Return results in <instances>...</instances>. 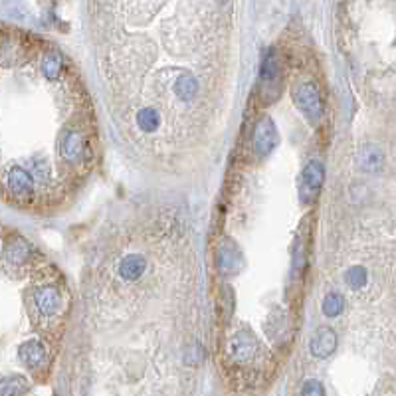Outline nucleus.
<instances>
[{"label":"nucleus","mask_w":396,"mask_h":396,"mask_svg":"<svg viewBox=\"0 0 396 396\" xmlns=\"http://www.w3.org/2000/svg\"><path fill=\"white\" fill-rule=\"evenodd\" d=\"M89 153V141L80 127H68L58 137V155L68 165H82Z\"/></svg>","instance_id":"obj_1"},{"label":"nucleus","mask_w":396,"mask_h":396,"mask_svg":"<svg viewBox=\"0 0 396 396\" xmlns=\"http://www.w3.org/2000/svg\"><path fill=\"white\" fill-rule=\"evenodd\" d=\"M292 97L293 104L297 105V109H299L311 123H319V121H321V117H323L325 113V105L323 99H321V94H319V89H317L315 85L309 84V82L297 84L293 87Z\"/></svg>","instance_id":"obj_2"},{"label":"nucleus","mask_w":396,"mask_h":396,"mask_svg":"<svg viewBox=\"0 0 396 396\" xmlns=\"http://www.w3.org/2000/svg\"><path fill=\"white\" fill-rule=\"evenodd\" d=\"M228 354L236 365H250L258 357V341L248 333L236 335L230 339Z\"/></svg>","instance_id":"obj_3"},{"label":"nucleus","mask_w":396,"mask_h":396,"mask_svg":"<svg viewBox=\"0 0 396 396\" xmlns=\"http://www.w3.org/2000/svg\"><path fill=\"white\" fill-rule=\"evenodd\" d=\"M252 143H254V151L258 156H266L268 153H271V149L278 143V131H276V125L270 117H264L258 121V125L254 129Z\"/></svg>","instance_id":"obj_4"},{"label":"nucleus","mask_w":396,"mask_h":396,"mask_svg":"<svg viewBox=\"0 0 396 396\" xmlns=\"http://www.w3.org/2000/svg\"><path fill=\"white\" fill-rule=\"evenodd\" d=\"M34 305L42 317H52L62 307V293L54 285H42L34 292Z\"/></svg>","instance_id":"obj_5"},{"label":"nucleus","mask_w":396,"mask_h":396,"mask_svg":"<svg viewBox=\"0 0 396 396\" xmlns=\"http://www.w3.org/2000/svg\"><path fill=\"white\" fill-rule=\"evenodd\" d=\"M18 359L28 369H40L46 363V347L38 339H28L18 347Z\"/></svg>","instance_id":"obj_6"},{"label":"nucleus","mask_w":396,"mask_h":396,"mask_svg":"<svg viewBox=\"0 0 396 396\" xmlns=\"http://www.w3.org/2000/svg\"><path fill=\"white\" fill-rule=\"evenodd\" d=\"M311 353L319 359H327L337 349V335L331 327H319L311 339Z\"/></svg>","instance_id":"obj_7"},{"label":"nucleus","mask_w":396,"mask_h":396,"mask_svg":"<svg viewBox=\"0 0 396 396\" xmlns=\"http://www.w3.org/2000/svg\"><path fill=\"white\" fill-rule=\"evenodd\" d=\"M323 177H325V167L321 161H311L307 167L303 168V192L309 194V197H315L319 192V188L323 185Z\"/></svg>","instance_id":"obj_8"},{"label":"nucleus","mask_w":396,"mask_h":396,"mask_svg":"<svg viewBox=\"0 0 396 396\" xmlns=\"http://www.w3.org/2000/svg\"><path fill=\"white\" fill-rule=\"evenodd\" d=\"M4 260L12 264V266H22L30 260L32 248L28 242H24L22 238H12L11 242L4 244V250H2Z\"/></svg>","instance_id":"obj_9"},{"label":"nucleus","mask_w":396,"mask_h":396,"mask_svg":"<svg viewBox=\"0 0 396 396\" xmlns=\"http://www.w3.org/2000/svg\"><path fill=\"white\" fill-rule=\"evenodd\" d=\"M218 268L226 273H232L240 268V250L236 248V244L232 240H222L218 246Z\"/></svg>","instance_id":"obj_10"},{"label":"nucleus","mask_w":396,"mask_h":396,"mask_svg":"<svg viewBox=\"0 0 396 396\" xmlns=\"http://www.w3.org/2000/svg\"><path fill=\"white\" fill-rule=\"evenodd\" d=\"M147 270V261L143 256L139 254H131V256H125L121 264H119V273L123 280H129V282H135L139 280Z\"/></svg>","instance_id":"obj_11"},{"label":"nucleus","mask_w":396,"mask_h":396,"mask_svg":"<svg viewBox=\"0 0 396 396\" xmlns=\"http://www.w3.org/2000/svg\"><path fill=\"white\" fill-rule=\"evenodd\" d=\"M40 72L48 80V82H56L60 80V75L63 72V58L60 52H48L42 58L40 63Z\"/></svg>","instance_id":"obj_12"},{"label":"nucleus","mask_w":396,"mask_h":396,"mask_svg":"<svg viewBox=\"0 0 396 396\" xmlns=\"http://www.w3.org/2000/svg\"><path fill=\"white\" fill-rule=\"evenodd\" d=\"M26 390H28V380L24 376H0V396H22Z\"/></svg>","instance_id":"obj_13"},{"label":"nucleus","mask_w":396,"mask_h":396,"mask_svg":"<svg viewBox=\"0 0 396 396\" xmlns=\"http://www.w3.org/2000/svg\"><path fill=\"white\" fill-rule=\"evenodd\" d=\"M135 123L141 131H145V133H155L156 129L161 127V117H159V111L153 109V107H145V109H141V111L135 115Z\"/></svg>","instance_id":"obj_14"},{"label":"nucleus","mask_w":396,"mask_h":396,"mask_svg":"<svg viewBox=\"0 0 396 396\" xmlns=\"http://www.w3.org/2000/svg\"><path fill=\"white\" fill-rule=\"evenodd\" d=\"M278 75H280V63H278V58L276 54L270 52L266 56V60L261 63V85L268 87V85H273L278 82Z\"/></svg>","instance_id":"obj_15"},{"label":"nucleus","mask_w":396,"mask_h":396,"mask_svg":"<svg viewBox=\"0 0 396 396\" xmlns=\"http://www.w3.org/2000/svg\"><path fill=\"white\" fill-rule=\"evenodd\" d=\"M383 161H385V156L380 153V149H376V147H365L363 153H361V165L366 171H378L383 167Z\"/></svg>","instance_id":"obj_16"},{"label":"nucleus","mask_w":396,"mask_h":396,"mask_svg":"<svg viewBox=\"0 0 396 396\" xmlns=\"http://www.w3.org/2000/svg\"><path fill=\"white\" fill-rule=\"evenodd\" d=\"M345 302L339 293H329L323 299V313L327 317H337L339 313L343 311Z\"/></svg>","instance_id":"obj_17"},{"label":"nucleus","mask_w":396,"mask_h":396,"mask_svg":"<svg viewBox=\"0 0 396 396\" xmlns=\"http://www.w3.org/2000/svg\"><path fill=\"white\" fill-rule=\"evenodd\" d=\"M347 283L351 290H361L366 283V270L361 266H353L351 270L347 271Z\"/></svg>","instance_id":"obj_18"},{"label":"nucleus","mask_w":396,"mask_h":396,"mask_svg":"<svg viewBox=\"0 0 396 396\" xmlns=\"http://www.w3.org/2000/svg\"><path fill=\"white\" fill-rule=\"evenodd\" d=\"M302 396H325V388L319 380H307L303 385Z\"/></svg>","instance_id":"obj_19"}]
</instances>
